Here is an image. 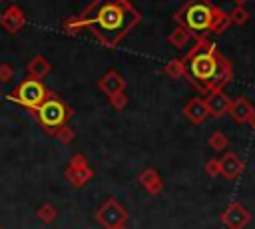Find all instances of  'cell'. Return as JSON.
<instances>
[{"mask_svg": "<svg viewBox=\"0 0 255 229\" xmlns=\"http://www.w3.org/2000/svg\"><path fill=\"white\" fill-rule=\"evenodd\" d=\"M137 16L122 2V0H104V4H98L94 14L90 16L88 24H92L98 34H108V36H114L118 38L120 34H124L131 22H135Z\"/></svg>", "mask_w": 255, "mask_h": 229, "instance_id": "1", "label": "cell"}, {"mask_svg": "<svg viewBox=\"0 0 255 229\" xmlns=\"http://www.w3.org/2000/svg\"><path fill=\"white\" fill-rule=\"evenodd\" d=\"M215 18V12L207 4V0H191L189 6L183 12L185 26L193 32H205L211 28V22Z\"/></svg>", "mask_w": 255, "mask_h": 229, "instance_id": "2", "label": "cell"}, {"mask_svg": "<svg viewBox=\"0 0 255 229\" xmlns=\"http://www.w3.org/2000/svg\"><path fill=\"white\" fill-rule=\"evenodd\" d=\"M68 117V110L66 106L56 100V98H50V100H44L38 108V119L40 123L46 127V129H56L60 127Z\"/></svg>", "mask_w": 255, "mask_h": 229, "instance_id": "3", "label": "cell"}, {"mask_svg": "<svg viewBox=\"0 0 255 229\" xmlns=\"http://www.w3.org/2000/svg\"><path fill=\"white\" fill-rule=\"evenodd\" d=\"M14 100L28 108H40V104L46 100V88L40 84V80H24L18 86Z\"/></svg>", "mask_w": 255, "mask_h": 229, "instance_id": "4", "label": "cell"}, {"mask_svg": "<svg viewBox=\"0 0 255 229\" xmlns=\"http://www.w3.org/2000/svg\"><path fill=\"white\" fill-rule=\"evenodd\" d=\"M96 219H98V223H100L102 227H106V229H116V227H120V225L126 223L128 213H126V209H124L118 201L110 199V201L98 211Z\"/></svg>", "mask_w": 255, "mask_h": 229, "instance_id": "5", "label": "cell"}, {"mask_svg": "<svg viewBox=\"0 0 255 229\" xmlns=\"http://www.w3.org/2000/svg\"><path fill=\"white\" fill-rule=\"evenodd\" d=\"M215 68H217V60H215L213 52H209V54H193V56H191L189 72L193 74L195 80H199V82H209L211 76L215 74Z\"/></svg>", "mask_w": 255, "mask_h": 229, "instance_id": "6", "label": "cell"}, {"mask_svg": "<svg viewBox=\"0 0 255 229\" xmlns=\"http://www.w3.org/2000/svg\"><path fill=\"white\" fill-rule=\"evenodd\" d=\"M249 211L239 203H231L221 215V221L227 229H243L249 223Z\"/></svg>", "mask_w": 255, "mask_h": 229, "instance_id": "7", "label": "cell"}, {"mask_svg": "<svg viewBox=\"0 0 255 229\" xmlns=\"http://www.w3.org/2000/svg\"><path fill=\"white\" fill-rule=\"evenodd\" d=\"M68 179L74 183V185H84L90 177H92V171L88 169V165L84 163V157L82 155H76L72 161H70V167L66 171Z\"/></svg>", "mask_w": 255, "mask_h": 229, "instance_id": "8", "label": "cell"}, {"mask_svg": "<svg viewBox=\"0 0 255 229\" xmlns=\"http://www.w3.org/2000/svg\"><path fill=\"white\" fill-rule=\"evenodd\" d=\"M205 106H207L209 114H213L215 117H221L225 112H229V106H231V102H229V98H227L223 92L215 90V92H211V94L207 96V100H205Z\"/></svg>", "mask_w": 255, "mask_h": 229, "instance_id": "9", "label": "cell"}, {"mask_svg": "<svg viewBox=\"0 0 255 229\" xmlns=\"http://www.w3.org/2000/svg\"><path fill=\"white\" fill-rule=\"evenodd\" d=\"M183 112H185V115H187L193 123H203V121L207 119V115H209V110H207L205 102L199 100V98H193V100L185 106Z\"/></svg>", "mask_w": 255, "mask_h": 229, "instance_id": "10", "label": "cell"}, {"mask_svg": "<svg viewBox=\"0 0 255 229\" xmlns=\"http://www.w3.org/2000/svg\"><path fill=\"white\" fill-rule=\"evenodd\" d=\"M241 169H243V163H241V159H239L235 153H225V155L219 159V171H221L225 177H229V179L237 177V175L241 173Z\"/></svg>", "mask_w": 255, "mask_h": 229, "instance_id": "11", "label": "cell"}, {"mask_svg": "<svg viewBox=\"0 0 255 229\" xmlns=\"http://www.w3.org/2000/svg\"><path fill=\"white\" fill-rule=\"evenodd\" d=\"M124 80H122V76L120 74H116V72H108L104 78H102V82H100V88L108 94V96H116V94H120V92H124Z\"/></svg>", "mask_w": 255, "mask_h": 229, "instance_id": "12", "label": "cell"}, {"mask_svg": "<svg viewBox=\"0 0 255 229\" xmlns=\"http://www.w3.org/2000/svg\"><path fill=\"white\" fill-rule=\"evenodd\" d=\"M229 112H231V117L237 121V123H245L253 112L251 104L245 100V98H237L231 106H229Z\"/></svg>", "mask_w": 255, "mask_h": 229, "instance_id": "13", "label": "cell"}, {"mask_svg": "<svg viewBox=\"0 0 255 229\" xmlns=\"http://www.w3.org/2000/svg\"><path fill=\"white\" fill-rule=\"evenodd\" d=\"M229 80H231V66H229L225 60H219V62H217V68H215V74L211 76L209 84H211V88H221V86H225Z\"/></svg>", "mask_w": 255, "mask_h": 229, "instance_id": "14", "label": "cell"}, {"mask_svg": "<svg viewBox=\"0 0 255 229\" xmlns=\"http://www.w3.org/2000/svg\"><path fill=\"white\" fill-rule=\"evenodd\" d=\"M139 181H141V185H143L151 195H155V193L161 191V179H159V175H157L153 169H145V171L139 175Z\"/></svg>", "mask_w": 255, "mask_h": 229, "instance_id": "15", "label": "cell"}, {"mask_svg": "<svg viewBox=\"0 0 255 229\" xmlns=\"http://www.w3.org/2000/svg\"><path fill=\"white\" fill-rule=\"evenodd\" d=\"M28 70H30V74H32L34 78H42V76H46V74L50 72V64H48L44 58L36 56V58L28 64Z\"/></svg>", "mask_w": 255, "mask_h": 229, "instance_id": "16", "label": "cell"}, {"mask_svg": "<svg viewBox=\"0 0 255 229\" xmlns=\"http://www.w3.org/2000/svg\"><path fill=\"white\" fill-rule=\"evenodd\" d=\"M22 24H24V16H22L18 10H10V12L4 16V26H6L10 32H16Z\"/></svg>", "mask_w": 255, "mask_h": 229, "instance_id": "17", "label": "cell"}, {"mask_svg": "<svg viewBox=\"0 0 255 229\" xmlns=\"http://www.w3.org/2000/svg\"><path fill=\"white\" fill-rule=\"evenodd\" d=\"M56 215H58V211H56V207L50 205V203H46V205H42V207L38 209V219L44 221V223H52V221L56 219Z\"/></svg>", "mask_w": 255, "mask_h": 229, "instance_id": "18", "label": "cell"}, {"mask_svg": "<svg viewBox=\"0 0 255 229\" xmlns=\"http://www.w3.org/2000/svg\"><path fill=\"white\" fill-rule=\"evenodd\" d=\"M187 40H189V34H187V30H183V28H177V30L169 36V42H171L173 46H177V48H183V46L187 44Z\"/></svg>", "mask_w": 255, "mask_h": 229, "instance_id": "19", "label": "cell"}, {"mask_svg": "<svg viewBox=\"0 0 255 229\" xmlns=\"http://www.w3.org/2000/svg\"><path fill=\"white\" fill-rule=\"evenodd\" d=\"M165 72H167L171 78H179V76H183V72H185L183 62H181V60H171V62H167Z\"/></svg>", "mask_w": 255, "mask_h": 229, "instance_id": "20", "label": "cell"}, {"mask_svg": "<svg viewBox=\"0 0 255 229\" xmlns=\"http://www.w3.org/2000/svg\"><path fill=\"white\" fill-rule=\"evenodd\" d=\"M209 145H211L213 149L221 151V149H225V147H227V137H225L221 131H215V133L209 137Z\"/></svg>", "mask_w": 255, "mask_h": 229, "instance_id": "21", "label": "cell"}, {"mask_svg": "<svg viewBox=\"0 0 255 229\" xmlns=\"http://www.w3.org/2000/svg\"><path fill=\"white\" fill-rule=\"evenodd\" d=\"M56 129H58V131H56V135H58V139H60V141L68 143V141H72V139H74V131H72L68 125H64V123H62V125H60V127H56Z\"/></svg>", "mask_w": 255, "mask_h": 229, "instance_id": "22", "label": "cell"}, {"mask_svg": "<svg viewBox=\"0 0 255 229\" xmlns=\"http://www.w3.org/2000/svg\"><path fill=\"white\" fill-rule=\"evenodd\" d=\"M215 48H213V44H209L207 40H201L193 50H191V56L193 54H209V52H213Z\"/></svg>", "mask_w": 255, "mask_h": 229, "instance_id": "23", "label": "cell"}, {"mask_svg": "<svg viewBox=\"0 0 255 229\" xmlns=\"http://www.w3.org/2000/svg\"><path fill=\"white\" fill-rule=\"evenodd\" d=\"M229 22H231L229 18H225V16H221V14H219V18H217V20L213 18V22H211V30L221 32V30H225V26H227Z\"/></svg>", "mask_w": 255, "mask_h": 229, "instance_id": "24", "label": "cell"}, {"mask_svg": "<svg viewBox=\"0 0 255 229\" xmlns=\"http://www.w3.org/2000/svg\"><path fill=\"white\" fill-rule=\"evenodd\" d=\"M12 76H14V70L8 64H2L0 66V82H10Z\"/></svg>", "mask_w": 255, "mask_h": 229, "instance_id": "25", "label": "cell"}, {"mask_svg": "<svg viewBox=\"0 0 255 229\" xmlns=\"http://www.w3.org/2000/svg\"><path fill=\"white\" fill-rule=\"evenodd\" d=\"M112 104H114V108H118V110H122V108H126V104H128V98L120 92V94H116V96H112Z\"/></svg>", "mask_w": 255, "mask_h": 229, "instance_id": "26", "label": "cell"}, {"mask_svg": "<svg viewBox=\"0 0 255 229\" xmlns=\"http://www.w3.org/2000/svg\"><path fill=\"white\" fill-rule=\"evenodd\" d=\"M229 20H233V22H237V24H243V22L247 20V12H245V10H241V8H237V10L229 16Z\"/></svg>", "mask_w": 255, "mask_h": 229, "instance_id": "27", "label": "cell"}, {"mask_svg": "<svg viewBox=\"0 0 255 229\" xmlns=\"http://www.w3.org/2000/svg\"><path fill=\"white\" fill-rule=\"evenodd\" d=\"M217 173H221V171H219V161H217V159H209V161H207V175L215 177Z\"/></svg>", "mask_w": 255, "mask_h": 229, "instance_id": "28", "label": "cell"}, {"mask_svg": "<svg viewBox=\"0 0 255 229\" xmlns=\"http://www.w3.org/2000/svg\"><path fill=\"white\" fill-rule=\"evenodd\" d=\"M247 121H249V125H251L253 129H255V110L251 112V115H249V119H247Z\"/></svg>", "mask_w": 255, "mask_h": 229, "instance_id": "29", "label": "cell"}, {"mask_svg": "<svg viewBox=\"0 0 255 229\" xmlns=\"http://www.w3.org/2000/svg\"><path fill=\"white\" fill-rule=\"evenodd\" d=\"M116 229H128V227H124V225H120V227H116Z\"/></svg>", "mask_w": 255, "mask_h": 229, "instance_id": "30", "label": "cell"}, {"mask_svg": "<svg viewBox=\"0 0 255 229\" xmlns=\"http://www.w3.org/2000/svg\"><path fill=\"white\" fill-rule=\"evenodd\" d=\"M237 2H239V4H241V2H243V0H237Z\"/></svg>", "mask_w": 255, "mask_h": 229, "instance_id": "31", "label": "cell"}, {"mask_svg": "<svg viewBox=\"0 0 255 229\" xmlns=\"http://www.w3.org/2000/svg\"><path fill=\"white\" fill-rule=\"evenodd\" d=\"M0 229H2V227H0Z\"/></svg>", "mask_w": 255, "mask_h": 229, "instance_id": "32", "label": "cell"}]
</instances>
